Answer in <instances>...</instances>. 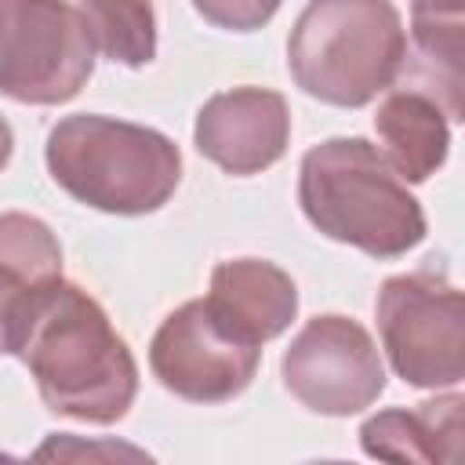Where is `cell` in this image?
<instances>
[{
	"label": "cell",
	"instance_id": "6da1fadb",
	"mask_svg": "<svg viewBox=\"0 0 465 465\" xmlns=\"http://www.w3.org/2000/svg\"><path fill=\"white\" fill-rule=\"evenodd\" d=\"M18 360L44 407L87 425H116L138 396V363L109 312L80 283L62 280L33 323Z\"/></svg>",
	"mask_w": 465,
	"mask_h": 465
},
{
	"label": "cell",
	"instance_id": "7a4b0ae2",
	"mask_svg": "<svg viewBox=\"0 0 465 465\" xmlns=\"http://www.w3.org/2000/svg\"><path fill=\"white\" fill-rule=\"evenodd\" d=\"M298 203L309 225L371 258H403L425 240V211L367 138H327L298 163Z\"/></svg>",
	"mask_w": 465,
	"mask_h": 465
},
{
	"label": "cell",
	"instance_id": "3957f363",
	"mask_svg": "<svg viewBox=\"0 0 465 465\" xmlns=\"http://www.w3.org/2000/svg\"><path fill=\"white\" fill-rule=\"evenodd\" d=\"M44 160L58 189L102 214L138 218L160 211L182 182V149L156 127L73 113L44 142Z\"/></svg>",
	"mask_w": 465,
	"mask_h": 465
},
{
	"label": "cell",
	"instance_id": "277c9868",
	"mask_svg": "<svg viewBox=\"0 0 465 465\" xmlns=\"http://www.w3.org/2000/svg\"><path fill=\"white\" fill-rule=\"evenodd\" d=\"M407 54V29L392 0H309L287 36L294 84L338 109H360L385 94Z\"/></svg>",
	"mask_w": 465,
	"mask_h": 465
},
{
	"label": "cell",
	"instance_id": "5b68a950",
	"mask_svg": "<svg viewBox=\"0 0 465 465\" xmlns=\"http://www.w3.org/2000/svg\"><path fill=\"white\" fill-rule=\"evenodd\" d=\"M389 367L414 389H458L465 378V298L443 269L396 272L374 302Z\"/></svg>",
	"mask_w": 465,
	"mask_h": 465
},
{
	"label": "cell",
	"instance_id": "8992f818",
	"mask_svg": "<svg viewBox=\"0 0 465 465\" xmlns=\"http://www.w3.org/2000/svg\"><path fill=\"white\" fill-rule=\"evenodd\" d=\"M94 44L73 0H0V94L22 105L73 102L94 73Z\"/></svg>",
	"mask_w": 465,
	"mask_h": 465
},
{
	"label": "cell",
	"instance_id": "52a82bcc",
	"mask_svg": "<svg viewBox=\"0 0 465 465\" xmlns=\"http://www.w3.org/2000/svg\"><path fill=\"white\" fill-rule=\"evenodd\" d=\"M287 392L312 414L349 418L385 392V363L371 331L341 312L312 316L283 349Z\"/></svg>",
	"mask_w": 465,
	"mask_h": 465
},
{
	"label": "cell",
	"instance_id": "ba28073f",
	"mask_svg": "<svg viewBox=\"0 0 465 465\" xmlns=\"http://www.w3.org/2000/svg\"><path fill=\"white\" fill-rule=\"evenodd\" d=\"M262 367V345L229 334L207 309L203 298L171 309L153 341L149 371L153 378L189 403H229L236 400Z\"/></svg>",
	"mask_w": 465,
	"mask_h": 465
},
{
	"label": "cell",
	"instance_id": "9c48e42d",
	"mask_svg": "<svg viewBox=\"0 0 465 465\" xmlns=\"http://www.w3.org/2000/svg\"><path fill=\"white\" fill-rule=\"evenodd\" d=\"M200 156L236 178H251L283 160L291 145V105L272 87H229L211 94L193 124Z\"/></svg>",
	"mask_w": 465,
	"mask_h": 465
},
{
	"label": "cell",
	"instance_id": "30bf717a",
	"mask_svg": "<svg viewBox=\"0 0 465 465\" xmlns=\"http://www.w3.org/2000/svg\"><path fill=\"white\" fill-rule=\"evenodd\" d=\"M62 283L54 229L25 211L0 214V356H18L44 305Z\"/></svg>",
	"mask_w": 465,
	"mask_h": 465
},
{
	"label": "cell",
	"instance_id": "8fae6325",
	"mask_svg": "<svg viewBox=\"0 0 465 465\" xmlns=\"http://www.w3.org/2000/svg\"><path fill=\"white\" fill-rule=\"evenodd\" d=\"M203 302L229 334L251 345H265L294 323L298 283L276 262L229 258L211 269V291Z\"/></svg>",
	"mask_w": 465,
	"mask_h": 465
},
{
	"label": "cell",
	"instance_id": "7c38bea8",
	"mask_svg": "<svg viewBox=\"0 0 465 465\" xmlns=\"http://www.w3.org/2000/svg\"><path fill=\"white\" fill-rule=\"evenodd\" d=\"M461 407H465V396L454 389L418 407L378 411L360 425V447L367 458L403 461V465L454 461L458 440H461Z\"/></svg>",
	"mask_w": 465,
	"mask_h": 465
},
{
	"label": "cell",
	"instance_id": "4fadbf2b",
	"mask_svg": "<svg viewBox=\"0 0 465 465\" xmlns=\"http://www.w3.org/2000/svg\"><path fill=\"white\" fill-rule=\"evenodd\" d=\"M374 131L381 142V156L411 185L429 182L447 163L450 120L443 105L421 87L385 91L374 113Z\"/></svg>",
	"mask_w": 465,
	"mask_h": 465
},
{
	"label": "cell",
	"instance_id": "5bb4252c",
	"mask_svg": "<svg viewBox=\"0 0 465 465\" xmlns=\"http://www.w3.org/2000/svg\"><path fill=\"white\" fill-rule=\"evenodd\" d=\"M91 44L102 58L142 69L156 58V11L153 0H76Z\"/></svg>",
	"mask_w": 465,
	"mask_h": 465
},
{
	"label": "cell",
	"instance_id": "9a60e30c",
	"mask_svg": "<svg viewBox=\"0 0 465 465\" xmlns=\"http://www.w3.org/2000/svg\"><path fill=\"white\" fill-rule=\"evenodd\" d=\"M283 0H193L196 15L211 22L214 29L229 33H254L280 11Z\"/></svg>",
	"mask_w": 465,
	"mask_h": 465
},
{
	"label": "cell",
	"instance_id": "2e32d148",
	"mask_svg": "<svg viewBox=\"0 0 465 465\" xmlns=\"http://www.w3.org/2000/svg\"><path fill=\"white\" fill-rule=\"evenodd\" d=\"M465 0H411V15H458Z\"/></svg>",
	"mask_w": 465,
	"mask_h": 465
},
{
	"label": "cell",
	"instance_id": "e0dca14e",
	"mask_svg": "<svg viewBox=\"0 0 465 465\" xmlns=\"http://www.w3.org/2000/svg\"><path fill=\"white\" fill-rule=\"evenodd\" d=\"M11 153H15V131H11V124L0 116V171L7 167Z\"/></svg>",
	"mask_w": 465,
	"mask_h": 465
}]
</instances>
